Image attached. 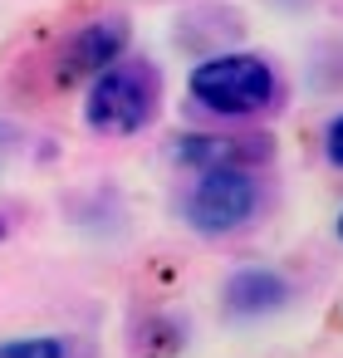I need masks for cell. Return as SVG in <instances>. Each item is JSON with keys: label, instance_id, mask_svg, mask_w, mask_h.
<instances>
[{"label": "cell", "instance_id": "6da1fadb", "mask_svg": "<svg viewBox=\"0 0 343 358\" xmlns=\"http://www.w3.org/2000/svg\"><path fill=\"white\" fill-rule=\"evenodd\" d=\"M157 103H162V74H157V64L123 55V59H113L89 84L84 123L98 138H133V133H143L157 118Z\"/></svg>", "mask_w": 343, "mask_h": 358}, {"label": "cell", "instance_id": "7a4b0ae2", "mask_svg": "<svg viewBox=\"0 0 343 358\" xmlns=\"http://www.w3.org/2000/svg\"><path fill=\"white\" fill-rule=\"evenodd\" d=\"M187 94L216 118H255L279 103V74L260 55H211L191 69Z\"/></svg>", "mask_w": 343, "mask_h": 358}, {"label": "cell", "instance_id": "3957f363", "mask_svg": "<svg viewBox=\"0 0 343 358\" xmlns=\"http://www.w3.org/2000/svg\"><path fill=\"white\" fill-rule=\"evenodd\" d=\"M260 211V182L255 172L221 167V172H196V182L182 196V221L201 236H231Z\"/></svg>", "mask_w": 343, "mask_h": 358}, {"label": "cell", "instance_id": "277c9868", "mask_svg": "<svg viewBox=\"0 0 343 358\" xmlns=\"http://www.w3.org/2000/svg\"><path fill=\"white\" fill-rule=\"evenodd\" d=\"M128 40H133V30H128L123 15H113V20H94V25L74 30V35L59 45L54 64H50L54 89H74V84H84V79H98L113 59L128 55Z\"/></svg>", "mask_w": 343, "mask_h": 358}, {"label": "cell", "instance_id": "5b68a950", "mask_svg": "<svg viewBox=\"0 0 343 358\" xmlns=\"http://www.w3.org/2000/svg\"><path fill=\"white\" fill-rule=\"evenodd\" d=\"M270 138H221V133H182L172 138V157L196 167V172H221V167H260L270 162Z\"/></svg>", "mask_w": 343, "mask_h": 358}, {"label": "cell", "instance_id": "8992f818", "mask_svg": "<svg viewBox=\"0 0 343 358\" xmlns=\"http://www.w3.org/2000/svg\"><path fill=\"white\" fill-rule=\"evenodd\" d=\"M221 299H226V314H231V319H260V314L284 309V299H289V280H284L279 270L245 265V270H235V275L226 280Z\"/></svg>", "mask_w": 343, "mask_h": 358}, {"label": "cell", "instance_id": "52a82bcc", "mask_svg": "<svg viewBox=\"0 0 343 358\" xmlns=\"http://www.w3.org/2000/svg\"><path fill=\"white\" fill-rule=\"evenodd\" d=\"M0 358H69V338L64 334H35V338H6Z\"/></svg>", "mask_w": 343, "mask_h": 358}, {"label": "cell", "instance_id": "ba28073f", "mask_svg": "<svg viewBox=\"0 0 343 358\" xmlns=\"http://www.w3.org/2000/svg\"><path fill=\"white\" fill-rule=\"evenodd\" d=\"M182 338H187V329H182L177 319H147V324H143V343H138V353H147V358H167V353L182 348Z\"/></svg>", "mask_w": 343, "mask_h": 358}, {"label": "cell", "instance_id": "9c48e42d", "mask_svg": "<svg viewBox=\"0 0 343 358\" xmlns=\"http://www.w3.org/2000/svg\"><path fill=\"white\" fill-rule=\"evenodd\" d=\"M323 157L343 172V113H333V118H328V128H323Z\"/></svg>", "mask_w": 343, "mask_h": 358}, {"label": "cell", "instance_id": "30bf717a", "mask_svg": "<svg viewBox=\"0 0 343 358\" xmlns=\"http://www.w3.org/2000/svg\"><path fill=\"white\" fill-rule=\"evenodd\" d=\"M6 231H10V221H6V216H0V241H6Z\"/></svg>", "mask_w": 343, "mask_h": 358}, {"label": "cell", "instance_id": "8fae6325", "mask_svg": "<svg viewBox=\"0 0 343 358\" xmlns=\"http://www.w3.org/2000/svg\"><path fill=\"white\" fill-rule=\"evenodd\" d=\"M338 236H343V216H338Z\"/></svg>", "mask_w": 343, "mask_h": 358}]
</instances>
